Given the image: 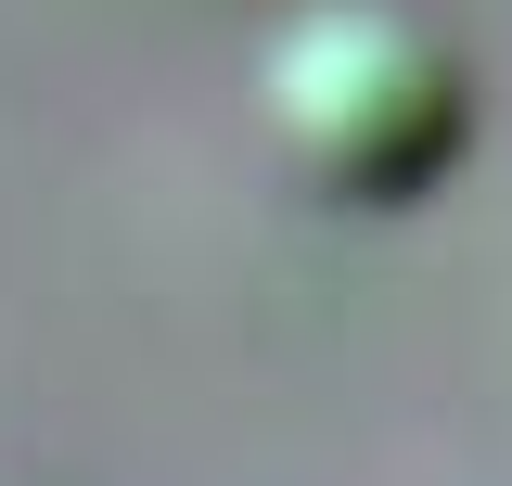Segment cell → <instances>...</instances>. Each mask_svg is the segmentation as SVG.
Here are the masks:
<instances>
[{
  "label": "cell",
  "mask_w": 512,
  "mask_h": 486,
  "mask_svg": "<svg viewBox=\"0 0 512 486\" xmlns=\"http://www.w3.org/2000/svg\"><path fill=\"white\" fill-rule=\"evenodd\" d=\"M256 128L320 205H423L474 141V64L397 0H308L256 52Z\"/></svg>",
  "instance_id": "6da1fadb"
}]
</instances>
